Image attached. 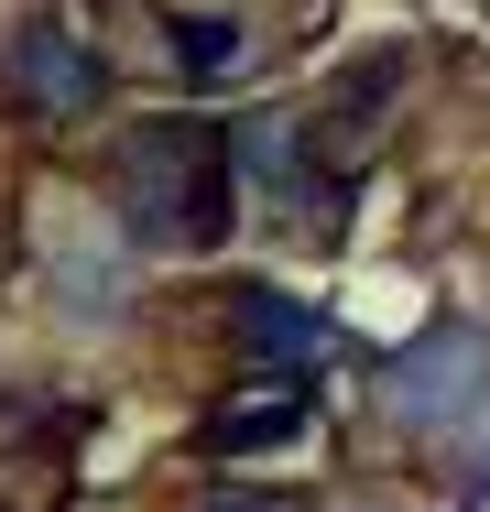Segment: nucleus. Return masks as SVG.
<instances>
[{"instance_id": "nucleus-1", "label": "nucleus", "mask_w": 490, "mask_h": 512, "mask_svg": "<svg viewBox=\"0 0 490 512\" xmlns=\"http://www.w3.org/2000/svg\"><path fill=\"white\" fill-rule=\"evenodd\" d=\"M229 175L240 153L196 120H142L120 142V229L131 251H218L229 240Z\"/></svg>"}, {"instance_id": "nucleus-2", "label": "nucleus", "mask_w": 490, "mask_h": 512, "mask_svg": "<svg viewBox=\"0 0 490 512\" xmlns=\"http://www.w3.org/2000/svg\"><path fill=\"white\" fill-rule=\"evenodd\" d=\"M371 393H382V414L403 425V436H458V425L490 404V327H480V316L414 327V338L382 360Z\"/></svg>"}, {"instance_id": "nucleus-3", "label": "nucleus", "mask_w": 490, "mask_h": 512, "mask_svg": "<svg viewBox=\"0 0 490 512\" xmlns=\"http://www.w3.org/2000/svg\"><path fill=\"white\" fill-rule=\"evenodd\" d=\"M11 99L44 109V120H77V109L98 99V55L55 22V11H33V22L11 33Z\"/></svg>"}, {"instance_id": "nucleus-4", "label": "nucleus", "mask_w": 490, "mask_h": 512, "mask_svg": "<svg viewBox=\"0 0 490 512\" xmlns=\"http://www.w3.org/2000/svg\"><path fill=\"white\" fill-rule=\"evenodd\" d=\"M229 316H240V349H251L262 371H284V382H305V371L327 360V316L294 306V295H273V284H251Z\"/></svg>"}, {"instance_id": "nucleus-5", "label": "nucleus", "mask_w": 490, "mask_h": 512, "mask_svg": "<svg viewBox=\"0 0 490 512\" xmlns=\"http://www.w3.org/2000/svg\"><path fill=\"white\" fill-rule=\"evenodd\" d=\"M229 142H240V175H251L273 207H327V186L305 175V120H294V109H262V120H240Z\"/></svg>"}, {"instance_id": "nucleus-6", "label": "nucleus", "mask_w": 490, "mask_h": 512, "mask_svg": "<svg viewBox=\"0 0 490 512\" xmlns=\"http://www.w3.org/2000/svg\"><path fill=\"white\" fill-rule=\"evenodd\" d=\"M305 436V382H273V393H251V404H229L207 425V447L218 458H251V447H294Z\"/></svg>"}, {"instance_id": "nucleus-7", "label": "nucleus", "mask_w": 490, "mask_h": 512, "mask_svg": "<svg viewBox=\"0 0 490 512\" xmlns=\"http://www.w3.org/2000/svg\"><path fill=\"white\" fill-rule=\"evenodd\" d=\"M164 33H175V66H186V77H229V66H240V22H229V11H175Z\"/></svg>"}, {"instance_id": "nucleus-8", "label": "nucleus", "mask_w": 490, "mask_h": 512, "mask_svg": "<svg viewBox=\"0 0 490 512\" xmlns=\"http://www.w3.org/2000/svg\"><path fill=\"white\" fill-rule=\"evenodd\" d=\"M447 447H458V469H469V480H480V491H490V404L469 414V425H458V436H447Z\"/></svg>"}, {"instance_id": "nucleus-9", "label": "nucleus", "mask_w": 490, "mask_h": 512, "mask_svg": "<svg viewBox=\"0 0 490 512\" xmlns=\"http://www.w3.org/2000/svg\"><path fill=\"white\" fill-rule=\"evenodd\" d=\"M207 512H284V491H218Z\"/></svg>"}]
</instances>
